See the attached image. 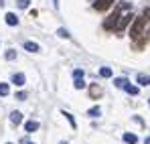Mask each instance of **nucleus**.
Instances as JSON below:
<instances>
[{
	"label": "nucleus",
	"mask_w": 150,
	"mask_h": 144,
	"mask_svg": "<svg viewBox=\"0 0 150 144\" xmlns=\"http://www.w3.org/2000/svg\"><path fill=\"white\" fill-rule=\"evenodd\" d=\"M28 144H35V142H28Z\"/></svg>",
	"instance_id": "c756f323"
},
{
	"label": "nucleus",
	"mask_w": 150,
	"mask_h": 144,
	"mask_svg": "<svg viewBox=\"0 0 150 144\" xmlns=\"http://www.w3.org/2000/svg\"><path fill=\"white\" fill-rule=\"evenodd\" d=\"M2 4H4V0H0V6H2Z\"/></svg>",
	"instance_id": "bb28decb"
},
{
	"label": "nucleus",
	"mask_w": 150,
	"mask_h": 144,
	"mask_svg": "<svg viewBox=\"0 0 150 144\" xmlns=\"http://www.w3.org/2000/svg\"><path fill=\"white\" fill-rule=\"evenodd\" d=\"M114 83H116V87H122V89H124V87L128 85V83H130V81H128L126 77H118V79H114Z\"/></svg>",
	"instance_id": "9d476101"
},
{
	"label": "nucleus",
	"mask_w": 150,
	"mask_h": 144,
	"mask_svg": "<svg viewBox=\"0 0 150 144\" xmlns=\"http://www.w3.org/2000/svg\"><path fill=\"white\" fill-rule=\"evenodd\" d=\"M73 87H75V89H83V87H85V81H83V79H75Z\"/></svg>",
	"instance_id": "a211bd4d"
},
{
	"label": "nucleus",
	"mask_w": 150,
	"mask_h": 144,
	"mask_svg": "<svg viewBox=\"0 0 150 144\" xmlns=\"http://www.w3.org/2000/svg\"><path fill=\"white\" fill-rule=\"evenodd\" d=\"M25 49L28 51V53H39V51H41L39 43H33V41H26V43H25Z\"/></svg>",
	"instance_id": "423d86ee"
},
{
	"label": "nucleus",
	"mask_w": 150,
	"mask_h": 144,
	"mask_svg": "<svg viewBox=\"0 0 150 144\" xmlns=\"http://www.w3.org/2000/svg\"><path fill=\"white\" fill-rule=\"evenodd\" d=\"M124 89L128 92V94H130V96H138V87H136V85H130V83H128Z\"/></svg>",
	"instance_id": "f8f14e48"
},
{
	"label": "nucleus",
	"mask_w": 150,
	"mask_h": 144,
	"mask_svg": "<svg viewBox=\"0 0 150 144\" xmlns=\"http://www.w3.org/2000/svg\"><path fill=\"white\" fill-rule=\"evenodd\" d=\"M138 83H140V85H150V75L140 73V75H138Z\"/></svg>",
	"instance_id": "9b49d317"
},
{
	"label": "nucleus",
	"mask_w": 150,
	"mask_h": 144,
	"mask_svg": "<svg viewBox=\"0 0 150 144\" xmlns=\"http://www.w3.org/2000/svg\"><path fill=\"white\" fill-rule=\"evenodd\" d=\"M148 106H150V99H148Z\"/></svg>",
	"instance_id": "c85d7f7f"
},
{
	"label": "nucleus",
	"mask_w": 150,
	"mask_h": 144,
	"mask_svg": "<svg viewBox=\"0 0 150 144\" xmlns=\"http://www.w3.org/2000/svg\"><path fill=\"white\" fill-rule=\"evenodd\" d=\"M16 99H26V94L25 92H18V94H16Z\"/></svg>",
	"instance_id": "b1692460"
},
{
	"label": "nucleus",
	"mask_w": 150,
	"mask_h": 144,
	"mask_svg": "<svg viewBox=\"0 0 150 144\" xmlns=\"http://www.w3.org/2000/svg\"><path fill=\"white\" fill-rule=\"evenodd\" d=\"M25 130L26 132H37V130H39V122L37 120H28L25 124Z\"/></svg>",
	"instance_id": "0eeeda50"
},
{
	"label": "nucleus",
	"mask_w": 150,
	"mask_h": 144,
	"mask_svg": "<svg viewBox=\"0 0 150 144\" xmlns=\"http://www.w3.org/2000/svg\"><path fill=\"white\" fill-rule=\"evenodd\" d=\"M8 92H10V87L6 83H0V96H8Z\"/></svg>",
	"instance_id": "f3484780"
},
{
	"label": "nucleus",
	"mask_w": 150,
	"mask_h": 144,
	"mask_svg": "<svg viewBox=\"0 0 150 144\" xmlns=\"http://www.w3.org/2000/svg\"><path fill=\"white\" fill-rule=\"evenodd\" d=\"M10 122H12V124H21V122H23V114H21V112H12V114H10Z\"/></svg>",
	"instance_id": "1a4fd4ad"
},
{
	"label": "nucleus",
	"mask_w": 150,
	"mask_h": 144,
	"mask_svg": "<svg viewBox=\"0 0 150 144\" xmlns=\"http://www.w3.org/2000/svg\"><path fill=\"white\" fill-rule=\"evenodd\" d=\"M124 142L136 144V142H138V136H136V134H132V132H126V134H124Z\"/></svg>",
	"instance_id": "6e6552de"
},
{
	"label": "nucleus",
	"mask_w": 150,
	"mask_h": 144,
	"mask_svg": "<svg viewBox=\"0 0 150 144\" xmlns=\"http://www.w3.org/2000/svg\"><path fill=\"white\" fill-rule=\"evenodd\" d=\"M146 144H150V136H148V138H146Z\"/></svg>",
	"instance_id": "a878e982"
},
{
	"label": "nucleus",
	"mask_w": 150,
	"mask_h": 144,
	"mask_svg": "<svg viewBox=\"0 0 150 144\" xmlns=\"http://www.w3.org/2000/svg\"><path fill=\"white\" fill-rule=\"evenodd\" d=\"M61 114H63V116H65V118L69 120V124H71V128H75V120H73V116H71L69 112H61Z\"/></svg>",
	"instance_id": "aec40b11"
},
{
	"label": "nucleus",
	"mask_w": 150,
	"mask_h": 144,
	"mask_svg": "<svg viewBox=\"0 0 150 144\" xmlns=\"http://www.w3.org/2000/svg\"><path fill=\"white\" fill-rule=\"evenodd\" d=\"M87 114H89V116H91V118H96V116H100V114H101L100 106H96V108H91V110H89V112H87Z\"/></svg>",
	"instance_id": "2eb2a0df"
},
{
	"label": "nucleus",
	"mask_w": 150,
	"mask_h": 144,
	"mask_svg": "<svg viewBox=\"0 0 150 144\" xmlns=\"http://www.w3.org/2000/svg\"><path fill=\"white\" fill-rule=\"evenodd\" d=\"M114 2H116V0H96V2H93V8L100 10V12H103V10H108L110 6H114Z\"/></svg>",
	"instance_id": "7ed1b4c3"
},
{
	"label": "nucleus",
	"mask_w": 150,
	"mask_h": 144,
	"mask_svg": "<svg viewBox=\"0 0 150 144\" xmlns=\"http://www.w3.org/2000/svg\"><path fill=\"white\" fill-rule=\"evenodd\" d=\"M73 77H75V79H83V71H81V69H75Z\"/></svg>",
	"instance_id": "4be33fe9"
},
{
	"label": "nucleus",
	"mask_w": 150,
	"mask_h": 144,
	"mask_svg": "<svg viewBox=\"0 0 150 144\" xmlns=\"http://www.w3.org/2000/svg\"><path fill=\"white\" fill-rule=\"evenodd\" d=\"M142 16H144V21H150V8H144L142 10Z\"/></svg>",
	"instance_id": "5701e85b"
},
{
	"label": "nucleus",
	"mask_w": 150,
	"mask_h": 144,
	"mask_svg": "<svg viewBox=\"0 0 150 144\" xmlns=\"http://www.w3.org/2000/svg\"><path fill=\"white\" fill-rule=\"evenodd\" d=\"M144 24H146V21H144V16H142V14H140V16H136V21H134L132 28H130V37H132V39H138V37L142 35Z\"/></svg>",
	"instance_id": "f257e3e1"
},
{
	"label": "nucleus",
	"mask_w": 150,
	"mask_h": 144,
	"mask_svg": "<svg viewBox=\"0 0 150 144\" xmlns=\"http://www.w3.org/2000/svg\"><path fill=\"white\" fill-rule=\"evenodd\" d=\"M59 144H67V142H59Z\"/></svg>",
	"instance_id": "cd10ccee"
},
{
	"label": "nucleus",
	"mask_w": 150,
	"mask_h": 144,
	"mask_svg": "<svg viewBox=\"0 0 150 144\" xmlns=\"http://www.w3.org/2000/svg\"><path fill=\"white\" fill-rule=\"evenodd\" d=\"M132 21H134V14H132V10H130V12H126L122 18H118V23H116V31H124Z\"/></svg>",
	"instance_id": "f03ea898"
},
{
	"label": "nucleus",
	"mask_w": 150,
	"mask_h": 144,
	"mask_svg": "<svg viewBox=\"0 0 150 144\" xmlns=\"http://www.w3.org/2000/svg\"><path fill=\"white\" fill-rule=\"evenodd\" d=\"M57 35H59V37H63V39H69V37H71V35H69V31H67V28H63V26L57 31Z\"/></svg>",
	"instance_id": "ddd939ff"
},
{
	"label": "nucleus",
	"mask_w": 150,
	"mask_h": 144,
	"mask_svg": "<svg viewBox=\"0 0 150 144\" xmlns=\"http://www.w3.org/2000/svg\"><path fill=\"white\" fill-rule=\"evenodd\" d=\"M6 144H12V142H6Z\"/></svg>",
	"instance_id": "7c9ffc66"
},
{
	"label": "nucleus",
	"mask_w": 150,
	"mask_h": 144,
	"mask_svg": "<svg viewBox=\"0 0 150 144\" xmlns=\"http://www.w3.org/2000/svg\"><path fill=\"white\" fill-rule=\"evenodd\" d=\"M89 92H91V97H93V99H96V96H100V94H101V89L98 87V85H91V89H89Z\"/></svg>",
	"instance_id": "6ab92c4d"
},
{
	"label": "nucleus",
	"mask_w": 150,
	"mask_h": 144,
	"mask_svg": "<svg viewBox=\"0 0 150 144\" xmlns=\"http://www.w3.org/2000/svg\"><path fill=\"white\" fill-rule=\"evenodd\" d=\"M6 24L8 26H16L18 24V16L14 12H6Z\"/></svg>",
	"instance_id": "39448f33"
},
{
	"label": "nucleus",
	"mask_w": 150,
	"mask_h": 144,
	"mask_svg": "<svg viewBox=\"0 0 150 144\" xmlns=\"http://www.w3.org/2000/svg\"><path fill=\"white\" fill-rule=\"evenodd\" d=\"M53 4H55V6H59V0H53Z\"/></svg>",
	"instance_id": "393cba45"
},
{
	"label": "nucleus",
	"mask_w": 150,
	"mask_h": 144,
	"mask_svg": "<svg viewBox=\"0 0 150 144\" xmlns=\"http://www.w3.org/2000/svg\"><path fill=\"white\" fill-rule=\"evenodd\" d=\"M100 75H101V77H112V69H110V67H101Z\"/></svg>",
	"instance_id": "4468645a"
},
{
	"label": "nucleus",
	"mask_w": 150,
	"mask_h": 144,
	"mask_svg": "<svg viewBox=\"0 0 150 144\" xmlns=\"http://www.w3.org/2000/svg\"><path fill=\"white\" fill-rule=\"evenodd\" d=\"M16 4H18V8H28L30 0H16Z\"/></svg>",
	"instance_id": "412c9836"
},
{
	"label": "nucleus",
	"mask_w": 150,
	"mask_h": 144,
	"mask_svg": "<svg viewBox=\"0 0 150 144\" xmlns=\"http://www.w3.org/2000/svg\"><path fill=\"white\" fill-rule=\"evenodd\" d=\"M4 57H6V59H8V61H12V59H14V57H16V51H14V49H8V51H6V55H4Z\"/></svg>",
	"instance_id": "dca6fc26"
},
{
	"label": "nucleus",
	"mask_w": 150,
	"mask_h": 144,
	"mask_svg": "<svg viewBox=\"0 0 150 144\" xmlns=\"http://www.w3.org/2000/svg\"><path fill=\"white\" fill-rule=\"evenodd\" d=\"M12 83H14V85H25L26 83L25 73H14V75H12Z\"/></svg>",
	"instance_id": "20e7f679"
}]
</instances>
